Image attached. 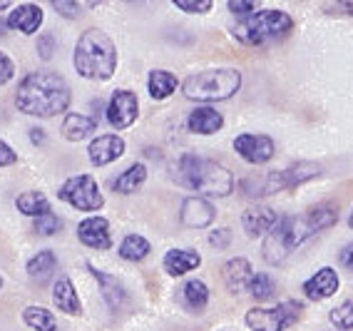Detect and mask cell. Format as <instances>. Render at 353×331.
I'll return each mask as SVG.
<instances>
[{
    "label": "cell",
    "instance_id": "6da1fadb",
    "mask_svg": "<svg viewBox=\"0 0 353 331\" xmlns=\"http://www.w3.org/2000/svg\"><path fill=\"white\" fill-rule=\"evenodd\" d=\"M15 105L30 117H55L70 108V88L57 72H30L18 85Z\"/></svg>",
    "mask_w": 353,
    "mask_h": 331
},
{
    "label": "cell",
    "instance_id": "7a4b0ae2",
    "mask_svg": "<svg viewBox=\"0 0 353 331\" xmlns=\"http://www.w3.org/2000/svg\"><path fill=\"white\" fill-rule=\"evenodd\" d=\"M172 177L176 179V185L202 192V194H212V197H227L234 192V174L227 167L192 152L176 159Z\"/></svg>",
    "mask_w": 353,
    "mask_h": 331
},
{
    "label": "cell",
    "instance_id": "3957f363",
    "mask_svg": "<svg viewBox=\"0 0 353 331\" xmlns=\"http://www.w3.org/2000/svg\"><path fill=\"white\" fill-rule=\"evenodd\" d=\"M72 65L88 80H110L117 68V48L108 32L90 28L77 40Z\"/></svg>",
    "mask_w": 353,
    "mask_h": 331
},
{
    "label": "cell",
    "instance_id": "277c9868",
    "mask_svg": "<svg viewBox=\"0 0 353 331\" xmlns=\"http://www.w3.org/2000/svg\"><path fill=\"white\" fill-rule=\"evenodd\" d=\"M241 72L234 68H219V70H202L187 77L184 83V97L196 102H221L239 92Z\"/></svg>",
    "mask_w": 353,
    "mask_h": 331
},
{
    "label": "cell",
    "instance_id": "5b68a950",
    "mask_svg": "<svg viewBox=\"0 0 353 331\" xmlns=\"http://www.w3.org/2000/svg\"><path fill=\"white\" fill-rule=\"evenodd\" d=\"M294 30V20L284 10H256L249 18L239 20L234 35L246 45H264L286 38Z\"/></svg>",
    "mask_w": 353,
    "mask_h": 331
},
{
    "label": "cell",
    "instance_id": "8992f818",
    "mask_svg": "<svg viewBox=\"0 0 353 331\" xmlns=\"http://www.w3.org/2000/svg\"><path fill=\"white\" fill-rule=\"evenodd\" d=\"M301 317H303V304L289 299L276 304L274 309H259V306H254L252 312H246L244 321L252 331H284L296 324Z\"/></svg>",
    "mask_w": 353,
    "mask_h": 331
},
{
    "label": "cell",
    "instance_id": "52a82bcc",
    "mask_svg": "<svg viewBox=\"0 0 353 331\" xmlns=\"http://www.w3.org/2000/svg\"><path fill=\"white\" fill-rule=\"evenodd\" d=\"M57 197L80 212H100L105 207V197H102L100 185L92 174H75V177L65 179Z\"/></svg>",
    "mask_w": 353,
    "mask_h": 331
},
{
    "label": "cell",
    "instance_id": "ba28073f",
    "mask_svg": "<svg viewBox=\"0 0 353 331\" xmlns=\"http://www.w3.org/2000/svg\"><path fill=\"white\" fill-rule=\"evenodd\" d=\"M296 247H301V244H299L296 234H294L291 214H286V217H279V222L266 232L261 252H264L266 264H284Z\"/></svg>",
    "mask_w": 353,
    "mask_h": 331
},
{
    "label": "cell",
    "instance_id": "9c48e42d",
    "mask_svg": "<svg viewBox=\"0 0 353 331\" xmlns=\"http://www.w3.org/2000/svg\"><path fill=\"white\" fill-rule=\"evenodd\" d=\"M108 122L114 130H127L130 125H134L139 115V100L132 90H114L112 97L108 102Z\"/></svg>",
    "mask_w": 353,
    "mask_h": 331
},
{
    "label": "cell",
    "instance_id": "30bf717a",
    "mask_svg": "<svg viewBox=\"0 0 353 331\" xmlns=\"http://www.w3.org/2000/svg\"><path fill=\"white\" fill-rule=\"evenodd\" d=\"M234 150L249 165H266L276 154V145H274V140L269 134H252V132L239 134L234 140Z\"/></svg>",
    "mask_w": 353,
    "mask_h": 331
},
{
    "label": "cell",
    "instance_id": "8fae6325",
    "mask_svg": "<svg viewBox=\"0 0 353 331\" xmlns=\"http://www.w3.org/2000/svg\"><path fill=\"white\" fill-rule=\"evenodd\" d=\"M216 210L214 204L204 197H187L182 202V210H179V219H182L184 227L190 230H204L214 222Z\"/></svg>",
    "mask_w": 353,
    "mask_h": 331
},
{
    "label": "cell",
    "instance_id": "7c38bea8",
    "mask_svg": "<svg viewBox=\"0 0 353 331\" xmlns=\"http://www.w3.org/2000/svg\"><path fill=\"white\" fill-rule=\"evenodd\" d=\"M339 284H341L339 272L334 267H321L314 277H309V279L303 281V294L311 301H323L339 292Z\"/></svg>",
    "mask_w": 353,
    "mask_h": 331
},
{
    "label": "cell",
    "instance_id": "4fadbf2b",
    "mask_svg": "<svg viewBox=\"0 0 353 331\" xmlns=\"http://www.w3.org/2000/svg\"><path fill=\"white\" fill-rule=\"evenodd\" d=\"M77 237L80 242L90 249H110L112 237H110V222L105 217H88L77 224Z\"/></svg>",
    "mask_w": 353,
    "mask_h": 331
},
{
    "label": "cell",
    "instance_id": "5bb4252c",
    "mask_svg": "<svg viewBox=\"0 0 353 331\" xmlns=\"http://www.w3.org/2000/svg\"><path fill=\"white\" fill-rule=\"evenodd\" d=\"M122 154H125V140H122L120 134H100L88 147L90 162L97 167L110 165L114 159H120Z\"/></svg>",
    "mask_w": 353,
    "mask_h": 331
},
{
    "label": "cell",
    "instance_id": "9a60e30c",
    "mask_svg": "<svg viewBox=\"0 0 353 331\" xmlns=\"http://www.w3.org/2000/svg\"><path fill=\"white\" fill-rule=\"evenodd\" d=\"M6 26L10 30L23 32V35H35L38 28L43 26V8L32 6V3H23V6L13 8V13L8 15Z\"/></svg>",
    "mask_w": 353,
    "mask_h": 331
},
{
    "label": "cell",
    "instance_id": "2e32d148",
    "mask_svg": "<svg viewBox=\"0 0 353 331\" xmlns=\"http://www.w3.org/2000/svg\"><path fill=\"white\" fill-rule=\"evenodd\" d=\"M252 277H254L252 264H249V259H244V257H234V259H229L227 264L221 267V279H224V284H227V289L232 294L246 292Z\"/></svg>",
    "mask_w": 353,
    "mask_h": 331
},
{
    "label": "cell",
    "instance_id": "e0dca14e",
    "mask_svg": "<svg viewBox=\"0 0 353 331\" xmlns=\"http://www.w3.org/2000/svg\"><path fill=\"white\" fill-rule=\"evenodd\" d=\"M276 222H279L276 212H274L272 207H261V204H256V207H249V210L241 214V227H244V232L249 237L266 234V232L272 230Z\"/></svg>",
    "mask_w": 353,
    "mask_h": 331
},
{
    "label": "cell",
    "instance_id": "ac0fdd59",
    "mask_svg": "<svg viewBox=\"0 0 353 331\" xmlns=\"http://www.w3.org/2000/svg\"><path fill=\"white\" fill-rule=\"evenodd\" d=\"M88 267H90V272H92V277L97 279V284L102 287V297H105L108 306L112 309V312H120L127 301L125 284H122L117 277H112V274H105V272H100V269H95L92 264H88Z\"/></svg>",
    "mask_w": 353,
    "mask_h": 331
},
{
    "label": "cell",
    "instance_id": "d6986e66",
    "mask_svg": "<svg viewBox=\"0 0 353 331\" xmlns=\"http://www.w3.org/2000/svg\"><path fill=\"white\" fill-rule=\"evenodd\" d=\"M224 125V115L216 112L214 108H196L187 117V128L194 134H214Z\"/></svg>",
    "mask_w": 353,
    "mask_h": 331
},
{
    "label": "cell",
    "instance_id": "ffe728a7",
    "mask_svg": "<svg viewBox=\"0 0 353 331\" xmlns=\"http://www.w3.org/2000/svg\"><path fill=\"white\" fill-rule=\"evenodd\" d=\"M202 264V257L194 249H172L164 254V272L170 277H182Z\"/></svg>",
    "mask_w": 353,
    "mask_h": 331
},
{
    "label": "cell",
    "instance_id": "44dd1931",
    "mask_svg": "<svg viewBox=\"0 0 353 331\" xmlns=\"http://www.w3.org/2000/svg\"><path fill=\"white\" fill-rule=\"evenodd\" d=\"M52 301L60 312L70 314V317H77L82 312V304H80V297H77L75 287H72V281L68 277H60L55 281V287H52Z\"/></svg>",
    "mask_w": 353,
    "mask_h": 331
},
{
    "label": "cell",
    "instance_id": "7402d4cb",
    "mask_svg": "<svg viewBox=\"0 0 353 331\" xmlns=\"http://www.w3.org/2000/svg\"><path fill=\"white\" fill-rule=\"evenodd\" d=\"M95 128H97L95 117L80 115V112H70V115H65L60 132H63V137L68 142H80V140H85V137H90V134L95 132Z\"/></svg>",
    "mask_w": 353,
    "mask_h": 331
},
{
    "label": "cell",
    "instance_id": "603a6c76",
    "mask_svg": "<svg viewBox=\"0 0 353 331\" xmlns=\"http://www.w3.org/2000/svg\"><path fill=\"white\" fill-rule=\"evenodd\" d=\"M321 174V165L316 162H296V165L286 167L279 172V179H281V190H289V187H296L309 182V179L319 177Z\"/></svg>",
    "mask_w": 353,
    "mask_h": 331
},
{
    "label": "cell",
    "instance_id": "cb8c5ba5",
    "mask_svg": "<svg viewBox=\"0 0 353 331\" xmlns=\"http://www.w3.org/2000/svg\"><path fill=\"white\" fill-rule=\"evenodd\" d=\"M179 297H182V304L194 314H202L209 304V287L202 279H190L179 289Z\"/></svg>",
    "mask_w": 353,
    "mask_h": 331
},
{
    "label": "cell",
    "instance_id": "d4e9b609",
    "mask_svg": "<svg viewBox=\"0 0 353 331\" xmlns=\"http://www.w3.org/2000/svg\"><path fill=\"white\" fill-rule=\"evenodd\" d=\"M55 269H57V257L50 249H43V252H38V254L28 261V277L35 279L38 284L50 279L52 274H55Z\"/></svg>",
    "mask_w": 353,
    "mask_h": 331
},
{
    "label": "cell",
    "instance_id": "484cf974",
    "mask_svg": "<svg viewBox=\"0 0 353 331\" xmlns=\"http://www.w3.org/2000/svg\"><path fill=\"white\" fill-rule=\"evenodd\" d=\"M145 182H147V167L142 165V162H134V165H130L120 177L114 179L112 190L120 192V194H132V192H137Z\"/></svg>",
    "mask_w": 353,
    "mask_h": 331
},
{
    "label": "cell",
    "instance_id": "4316f807",
    "mask_svg": "<svg viewBox=\"0 0 353 331\" xmlns=\"http://www.w3.org/2000/svg\"><path fill=\"white\" fill-rule=\"evenodd\" d=\"M15 207L26 217H45L50 214V199L45 197L43 192H23L18 199H15Z\"/></svg>",
    "mask_w": 353,
    "mask_h": 331
},
{
    "label": "cell",
    "instance_id": "83f0119b",
    "mask_svg": "<svg viewBox=\"0 0 353 331\" xmlns=\"http://www.w3.org/2000/svg\"><path fill=\"white\" fill-rule=\"evenodd\" d=\"M147 88H150V95L154 97V100H167L176 90V75L167 70H154V72H150Z\"/></svg>",
    "mask_w": 353,
    "mask_h": 331
},
{
    "label": "cell",
    "instance_id": "f1b7e54d",
    "mask_svg": "<svg viewBox=\"0 0 353 331\" xmlns=\"http://www.w3.org/2000/svg\"><path fill=\"white\" fill-rule=\"evenodd\" d=\"M23 321L35 331H55L57 319L52 312H48L45 306H26L23 309Z\"/></svg>",
    "mask_w": 353,
    "mask_h": 331
},
{
    "label": "cell",
    "instance_id": "f546056e",
    "mask_svg": "<svg viewBox=\"0 0 353 331\" xmlns=\"http://www.w3.org/2000/svg\"><path fill=\"white\" fill-rule=\"evenodd\" d=\"M152 252L150 242L142 234H127L120 244V257L125 261H142L147 259Z\"/></svg>",
    "mask_w": 353,
    "mask_h": 331
},
{
    "label": "cell",
    "instance_id": "4dcf8cb0",
    "mask_svg": "<svg viewBox=\"0 0 353 331\" xmlns=\"http://www.w3.org/2000/svg\"><path fill=\"white\" fill-rule=\"evenodd\" d=\"M246 292L252 294L256 301H269L274 297V292H276V284H274V279L269 274H254Z\"/></svg>",
    "mask_w": 353,
    "mask_h": 331
},
{
    "label": "cell",
    "instance_id": "1f68e13d",
    "mask_svg": "<svg viewBox=\"0 0 353 331\" xmlns=\"http://www.w3.org/2000/svg\"><path fill=\"white\" fill-rule=\"evenodd\" d=\"M328 319H331V324H334L336 329H343V331L353 329V299H346L343 304L331 309Z\"/></svg>",
    "mask_w": 353,
    "mask_h": 331
},
{
    "label": "cell",
    "instance_id": "d6a6232c",
    "mask_svg": "<svg viewBox=\"0 0 353 331\" xmlns=\"http://www.w3.org/2000/svg\"><path fill=\"white\" fill-rule=\"evenodd\" d=\"M60 227H63V222H60V217L57 214H45V217H38L35 219V232L38 234H43V237H52V234H57L60 232Z\"/></svg>",
    "mask_w": 353,
    "mask_h": 331
},
{
    "label": "cell",
    "instance_id": "836d02e7",
    "mask_svg": "<svg viewBox=\"0 0 353 331\" xmlns=\"http://www.w3.org/2000/svg\"><path fill=\"white\" fill-rule=\"evenodd\" d=\"M212 0H199V3H190V0H174V8L184 10V13H209L212 10Z\"/></svg>",
    "mask_w": 353,
    "mask_h": 331
},
{
    "label": "cell",
    "instance_id": "e575fe53",
    "mask_svg": "<svg viewBox=\"0 0 353 331\" xmlns=\"http://www.w3.org/2000/svg\"><path fill=\"white\" fill-rule=\"evenodd\" d=\"M209 244L216 249H227L229 244H232V230H229V227H221V230L212 232V234H209Z\"/></svg>",
    "mask_w": 353,
    "mask_h": 331
},
{
    "label": "cell",
    "instance_id": "d590c367",
    "mask_svg": "<svg viewBox=\"0 0 353 331\" xmlns=\"http://www.w3.org/2000/svg\"><path fill=\"white\" fill-rule=\"evenodd\" d=\"M227 8H229V10H232L234 15H239L241 20L256 13V3H241V0H229Z\"/></svg>",
    "mask_w": 353,
    "mask_h": 331
},
{
    "label": "cell",
    "instance_id": "8d00e7d4",
    "mask_svg": "<svg viewBox=\"0 0 353 331\" xmlns=\"http://www.w3.org/2000/svg\"><path fill=\"white\" fill-rule=\"evenodd\" d=\"M38 52L43 60L52 58V52H55V38H52V32H43L38 38Z\"/></svg>",
    "mask_w": 353,
    "mask_h": 331
},
{
    "label": "cell",
    "instance_id": "74e56055",
    "mask_svg": "<svg viewBox=\"0 0 353 331\" xmlns=\"http://www.w3.org/2000/svg\"><path fill=\"white\" fill-rule=\"evenodd\" d=\"M13 75H15V63L8 58L6 52H0V85L10 83Z\"/></svg>",
    "mask_w": 353,
    "mask_h": 331
},
{
    "label": "cell",
    "instance_id": "f35d334b",
    "mask_svg": "<svg viewBox=\"0 0 353 331\" xmlns=\"http://www.w3.org/2000/svg\"><path fill=\"white\" fill-rule=\"evenodd\" d=\"M15 162H18V152H15L8 142L0 140V167H10V165H15Z\"/></svg>",
    "mask_w": 353,
    "mask_h": 331
},
{
    "label": "cell",
    "instance_id": "ab89813d",
    "mask_svg": "<svg viewBox=\"0 0 353 331\" xmlns=\"http://www.w3.org/2000/svg\"><path fill=\"white\" fill-rule=\"evenodd\" d=\"M52 8H55L63 18H77V15H80V6H77V3H63V0H60V3H52Z\"/></svg>",
    "mask_w": 353,
    "mask_h": 331
},
{
    "label": "cell",
    "instance_id": "60d3db41",
    "mask_svg": "<svg viewBox=\"0 0 353 331\" xmlns=\"http://www.w3.org/2000/svg\"><path fill=\"white\" fill-rule=\"evenodd\" d=\"M339 261H341V267H346L348 272H353V242L346 244V247L341 249Z\"/></svg>",
    "mask_w": 353,
    "mask_h": 331
},
{
    "label": "cell",
    "instance_id": "b9f144b4",
    "mask_svg": "<svg viewBox=\"0 0 353 331\" xmlns=\"http://www.w3.org/2000/svg\"><path fill=\"white\" fill-rule=\"evenodd\" d=\"M30 140H32V145H43V142H45V130L32 128L30 130Z\"/></svg>",
    "mask_w": 353,
    "mask_h": 331
},
{
    "label": "cell",
    "instance_id": "7bdbcfd3",
    "mask_svg": "<svg viewBox=\"0 0 353 331\" xmlns=\"http://www.w3.org/2000/svg\"><path fill=\"white\" fill-rule=\"evenodd\" d=\"M6 23H3V20H0V38H3V35H6Z\"/></svg>",
    "mask_w": 353,
    "mask_h": 331
},
{
    "label": "cell",
    "instance_id": "ee69618b",
    "mask_svg": "<svg viewBox=\"0 0 353 331\" xmlns=\"http://www.w3.org/2000/svg\"><path fill=\"white\" fill-rule=\"evenodd\" d=\"M348 224H351V230H353V212H351V219H348Z\"/></svg>",
    "mask_w": 353,
    "mask_h": 331
},
{
    "label": "cell",
    "instance_id": "f6af8a7d",
    "mask_svg": "<svg viewBox=\"0 0 353 331\" xmlns=\"http://www.w3.org/2000/svg\"><path fill=\"white\" fill-rule=\"evenodd\" d=\"M3 8H8V3H0V10H3Z\"/></svg>",
    "mask_w": 353,
    "mask_h": 331
},
{
    "label": "cell",
    "instance_id": "bcb514c9",
    "mask_svg": "<svg viewBox=\"0 0 353 331\" xmlns=\"http://www.w3.org/2000/svg\"><path fill=\"white\" fill-rule=\"evenodd\" d=\"M0 287H3V277H0Z\"/></svg>",
    "mask_w": 353,
    "mask_h": 331
}]
</instances>
